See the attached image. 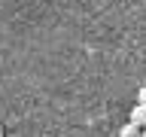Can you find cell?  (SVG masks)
I'll use <instances>...</instances> for the list:
<instances>
[{
	"label": "cell",
	"instance_id": "5",
	"mask_svg": "<svg viewBox=\"0 0 146 137\" xmlns=\"http://www.w3.org/2000/svg\"><path fill=\"white\" fill-rule=\"evenodd\" d=\"M143 137H146V128H143Z\"/></svg>",
	"mask_w": 146,
	"mask_h": 137
},
{
	"label": "cell",
	"instance_id": "1",
	"mask_svg": "<svg viewBox=\"0 0 146 137\" xmlns=\"http://www.w3.org/2000/svg\"><path fill=\"white\" fill-rule=\"evenodd\" d=\"M131 125H137L140 131L146 128V107L143 104H134V110H131Z\"/></svg>",
	"mask_w": 146,
	"mask_h": 137
},
{
	"label": "cell",
	"instance_id": "3",
	"mask_svg": "<svg viewBox=\"0 0 146 137\" xmlns=\"http://www.w3.org/2000/svg\"><path fill=\"white\" fill-rule=\"evenodd\" d=\"M137 104H143V107H146V85L137 91Z\"/></svg>",
	"mask_w": 146,
	"mask_h": 137
},
{
	"label": "cell",
	"instance_id": "4",
	"mask_svg": "<svg viewBox=\"0 0 146 137\" xmlns=\"http://www.w3.org/2000/svg\"><path fill=\"white\" fill-rule=\"evenodd\" d=\"M0 137H3V128H0Z\"/></svg>",
	"mask_w": 146,
	"mask_h": 137
},
{
	"label": "cell",
	"instance_id": "2",
	"mask_svg": "<svg viewBox=\"0 0 146 137\" xmlns=\"http://www.w3.org/2000/svg\"><path fill=\"white\" fill-rule=\"evenodd\" d=\"M119 137H143V131H140L137 125H131V122H128V125L119 131Z\"/></svg>",
	"mask_w": 146,
	"mask_h": 137
}]
</instances>
